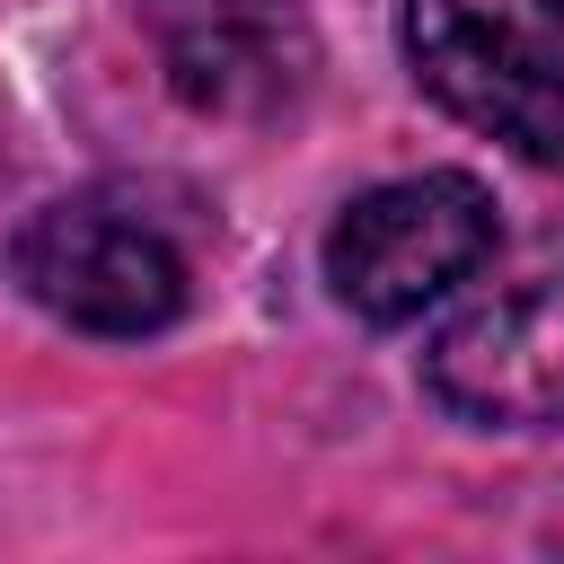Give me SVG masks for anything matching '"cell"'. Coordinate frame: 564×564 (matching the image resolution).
Listing matches in <instances>:
<instances>
[{
  "instance_id": "obj_3",
  "label": "cell",
  "mask_w": 564,
  "mask_h": 564,
  "mask_svg": "<svg viewBox=\"0 0 564 564\" xmlns=\"http://www.w3.org/2000/svg\"><path fill=\"white\" fill-rule=\"evenodd\" d=\"M423 388L476 432H564V238L423 344Z\"/></svg>"
},
{
  "instance_id": "obj_4",
  "label": "cell",
  "mask_w": 564,
  "mask_h": 564,
  "mask_svg": "<svg viewBox=\"0 0 564 564\" xmlns=\"http://www.w3.org/2000/svg\"><path fill=\"white\" fill-rule=\"evenodd\" d=\"M18 282L35 308H53L79 335H159L185 317V247L123 203H53L18 229Z\"/></svg>"
},
{
  "instance_id": "obj_5",
  "label": "cell",
  "mask_w": 564,
  "mask_h": 564,
  "mask_svg": "<svg viewBox=\"0 0 564 564\" xmlns=\"http://www.w3.org/2000/svg\"><path fill=\"white\" fill-rule=\"evenodd\" d=\"M150 53L194 115L273 123L317 79V26L300 0H141Z\"/></svg>"
},
{
  "instance_id": "obj_1",
  "label": "cell",
  "mask_w": 564,
  "mask_h": 564,
  "mask_svg": "<svg viewBox=\"0 0 564 564\" xmlns=\"http://www.w3.org/2000/svg\"><path fill=\"white\" fill-rule=\"evenodd\" d=\"M405 62L467 132L564 167V0H405Z\"/></svg>"
},
{
  "instance_id": "obj_2",
  "label": "cell",
  "mask_w": 564,
  "mask_h": 564,
  "mask_svg": "<svg viewBox=\"0 0 564 564\" xmlns=\"http://www.w3.org/2000/svg\"><path fill=\"white\" fill-rule=\"evenodd\" d=\"M494 256V194L458 167L388 176L352 194L326 229V291L361 326H405L432 300H449Z\"/></svg>"
}]
</instances>
